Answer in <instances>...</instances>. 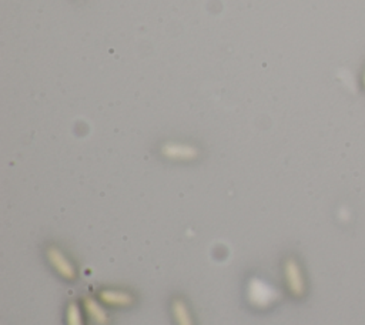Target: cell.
<instances>
[{
	"mask_svg": "<svg viewBox=\"0 0 365 325\" xmlns=\"http://www.w3.org/2000/svg\"><path fill=\"white\" fill-rule=\"evenodd\" d=\"M248 299L253 306L259 308H265L276 299V290L271 288L267 283L260 280V278H251L248 284Z\"/></svg>",
	"mask_w": 365,
	"mask_h": 325,
	"instance_id": "obj_1",
	"label": "cell"
},
{
	"mask_svg": "<svg viewBox=\"0 0 365 325\" xmlns=\"http://www.w3.org/2000/svg\"><path fill=\"white\" fill-rule=\"evenodd\" d=\"M48 259L53 268L63 277L66 280H75L76 278V268L73 263L68 260L66 255L57 248V247H50L48 250Z\"/></svg>",
	"mask_w": 365,
	"mask_h": 325,
	"instance_id": "obj_2",
	"label": "cell"
},
{
	"mask_svg": "<svg viewBox=\"0 0 365 325\" xmlns=\"http://www.w3.org/2000/svg\"><path fill=\"white\" fill-rule=\"evenodd\" d=\"M284 272L287 277V283L290 290L292 291L294 295H301L304 291V283H303V277L299 268V264H297L292 259L287 260L284 266Z\"/></svg>",
	"mask_w": 365,
	"mask_h": 325,
	"instance_id": "obj_3",
	"label": "cell"
},
{
	"mask_svg": "<svg viewBox=\"0 0 365 325\" xmlns=\"http://www.w3.org/2000/svg\"><path fill=\"white\" fill-rule=\"evenodd\" d=\"M100 299L104 304L114 307H129L133 304V295L122 290H103L100 292Z\"/></svg>",
	"mask_w": 365,
	"mask_h": 325,
	"instance_id": "obj_4",
	"label": "cell"
},
{
	"mask_svg": "<svg viewBox=\"0 0 365 325\" xmlns=\"http://www.w3.org/2000/svg\"><path fill=\"white\" fill-rule=\"evenodd\" d=\"M84 310L90 315V318L93 319L97 325H107L109 324V315L103 306L96 301L95 298H84Z\"/></svg>",
	"mask_w": 365,
	"mask_h": 325,
	"instance_id": "obj_5",
	"label": "cell"
},
{
	"mask_svg": "<svg viewBox=\"0 0 365 325\" xmlns=\"http://www.w3.org/2000/svg\"><path fill=\"white\" fill-rule=\"evenodd\" d=\"M173 315L177 325H194L193 317L190 314L189 307L182 299H174L173 303Z\"/></svg>",
	"mask_w": 365,
	"mask_h": 325,
	"instance_id": "obj_6",
	"label": "cell"
},
{
	"mask_svg": "<svg viewBox=\"0 0 365 325\" xmlns=\"http://www.w3.org/2000/svg\"><path fill=\"white\" fill-rule=\"evenodd\" d=\"M66 324L67 325H84L83 322V315H82V310L79 307L77 303H71L67 306L66 310Z\"/></svg>",
	"mask_w": 365,
	"mask_h": 325,
	"instance_id": "obj_7",
	"label": "cell"
},
{
	"mask_svg": "<svg viewBox=\"0 0 365 325\" xmlns=\"http://www.w3.org/2000/svg\"><path fill=\"white\" fill-rule=\"evenodd\" d=\"M166 153L171 157H193L196 150L191 147H181V146H169L166 149Z\"/></svg>",
	"mask_w": 365,
	"mask_h": 325,
	"instance_id": "obj_8",
	"label": "cell"
}]
</instances>
